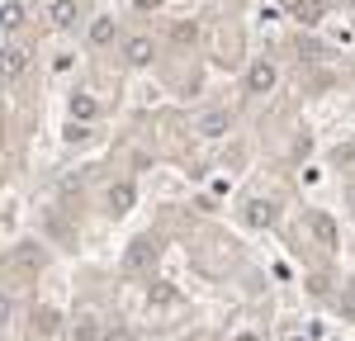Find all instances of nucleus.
I'll use <instances>...</instances> for the list:
<instances>
[{
  "label": "nucleus",
  "mask_w": 355,
  "mask_h": 341,
  "mask_svg": "<svg viewBox=\"0 0 355 341\" xmlns=\"http://www.w3.org/2000/svg\"><path fill=\"white\" fill-rule=\"evenodd\" d=\"M242 218H246L251 227H270V223H275V199H251Z\"/></svg>",
  "instance_id": "12"
},
{
  "label": "nucleus",
  "mask_w": 355,
  "mask_h": 341,
  "mask_svg": "<svg viewBox=\"0 0 355 341\" xmlns=\"http://www.w3.org/2000/svg\"><path fill=\"white\" fill-rule=\"evenodd\" d=\"M289 341H303V337H289Z\"/></svg>",
  "instance_id": "25"
},
{
  "label": "nucleus",
  "mask_w": 355,
  "mask_h": 341,
  "mask_svg": "<svg viewBox=\"0 0 355 341\" xmlns=\"http://www.w3.org/2000/svg\"><path fill=\"white\" fill-rule=\"evenodd\" d=\"M308 227H313V237H318L327 252H336V247H341V232H336V223H331L327 213H308Z\"/></svg>",
  "instance_id": "10"
},
{
  "label": "nucleus",
  "mask_w": 355,
  "mask_h": 341,
  "mask_svg": "<svg viewBox=\"0 0 355 341\" xmlns=\"http://www.w3.org/2000/svg\"><path fill=\"white\" fill-rule=\"evenodd\" d=\"M227 128H232V110H209L199 123H194V133H199V138H223Z\"/></svg>",
  "instance_id": "8"
},
{
  "label": "nucleus",
  "mask_w": 355,
  "mask_h": 341,
  "mask_svg": "<svg viewBox=\"0 0 355 341\" xmlns=\"http://www.w3.org/2000/svg\"><path fill=\"white\" fill-rule=\"evenodd\" d=\"M71 119H95V100H90V95H76V100H71Z\"/></svg>",
  "instance_id": "19"
},
{
  "label": "nucleus",
  "mask_w": 355,
  "mask_h": 341,
  "mask_svg": "<svg viewBox=\"0 0 355 341\" xmlns=\"http://www.w3.org/2000/svg\"><path fill=\"white\" fill-rule=\"evenodd\" d=\"M289 15L299 24H322L327 19V0H289Z\"/></svg>",
  "instance_id": "9"
},
{
  "label": "nucleus",
  "mask_w": 355,
  "mask_h": 341,
  "mask_svg": "<svg viewBox=\"0 0 355 341\" xmlns=\"http://www.w3.org/2000/svg\"><path fill=\"white\" fill-rule=\"evenodd\" d=\"M24 5H19V0H10V5H0V28H10V33H15V28L24 24Z\"/></svg>",
  "instance_id": "15"
},
{
  "label": "nucleus",
  "mask_w": 355,
  "mask_h": 341,
  "mask_svg": "<svg viewBox=\"0 0 355 341\" xmlns=\"http://www.w3.org/2000/svg\"><path fill=\"white\" fill-rule=\"evenodd\" d=\"M275 76H279V71H275L270 57H256V62L246 67V95H270V90H275Z\"/></svg>",
  "instance_id": "3"
},
{
  "label": "nucleus",
  "mask_w": 355,
  "mask_h": 341,
  "mask_svg": "<svg viewBox=\"0 0 355 341\" xmlns=\"http://www.w3.org/2000/svg\"><path fill=\"white\" fill-rule=\"evenodd\" d=\"M152 57H157V43H152L147 33H133V38L123 43V62H128V67H147Z\"/></svg>",
  "instance_id": "5"
},
{
  "label": "nucleus",
  "mask_w": 355,
  "mask_h": 341,
  "mask_svg": "<svg viewBox=\"0 0 355 341\" xmlns=\"http://www.w3.org/2000/svg\"><path fill=\"white\" fill-rule=\"evenodd\" d=\"M133 5H137V10H162L166 0H133Z\"/></svg>",
  "instance_id": "22"
},
{
  "label": "nucleus",
  "mask_w": 355,
  "mask_h": 341,
  "mask_svg": "<svg viewBox=\"0 0 355 341\" xmlns=\"http://www.w3.org/2000/svg\"><path fill=\"white\" fill-rule=\"evenodd\" d=\"M114 19L110 15H105V19H95V24H90V48H105V43H114Z\"/></svg>",
  "instance_id": "14"
},
{
  "label": "nucleus",
  "mask_w": 355,
  "mask_h": 341,
  "mask_svg": "<svg viewBox=\"0 0 355 341\" xmlns=\"http://www.w3.org/2000/svg\"><path fill=\"white\" fill-rule=\"evenodd\" d=\"M133 199H137V190L128 185V180H119V185H110V195H105V209L119 218V213H128V209H133Z\"/></svg>",
  "instance_id": "11"
},
{
  "label": "nucleus",
  "mask_w": 355,
  "mask_h": 341,
  "mask_svg": "<svg viewBox=\"0 0 355 341\" xmlns=\"http://www.w3.org/2000/svg\"><path fill=\"white\" fill-rule=\"evenodd\" d=\"M157 256H162V242L157 237H137V242H128V252H123V270L128 275H147L157 265Z\"/></svg>",
  "instance_id": "2"
},
{
  "label": "nucleus",
  "mask_w": 355,
  "mask_h": 341,
  "mask_svg": "<svg viewBox=\"0 0 355 341\" xmlns=\"http://www.w3.org/2000/svg\"><path fill=\"white\" fill-rule=\"evenodd\" d=\"M0 322H10V299L0 294Z\"/></svg>",
  "instance_id": "23"
},
{
  "label": "nucleus",
  "mask_w": 355,
  "mask_h": 341,
  "mask_svg": "<svg viewBox=\"0 0 355 341\" xmlns=\"http://www.w3.org/2000/svg\"><path fill=\"white\" fill-rule=\"evenodd\" d=\"M33 337L38 341H57L62 337V313L57 308H33Z\"/></svg>",
  "instance_id": "6"
},
{
  "label": "nucleus",
  "mask_w": 355,
  "mask_h": 341,
  "mask_svg": "<svg viewBox=\"0 0 355 341\" xmlns=\"http://www.w3.org/2000/svg\"><path fill=\"white\" fill-rule=\"evenodd\" d=\"M71 332H76V341H100V313L90 304H81L76 317H71Z\"/></svg>",
  "instance_id": "7"
},
{
  "label": "nucleus",
  "mask_w": 355,
  "mask_h": 341,
  "mask_svg": "<svg viewBox=\"0 0 355 341\" xmlns=\"http://www.w3.org/2000/svg\"><path fill=\"white\" fill-rule=\"evenodd\" d=\"M43 265H48V256H43L38 242H19V247H10V256H5V270H10V275H24V280L38 275Z\"/></svg>",
  "instance_id": "1"
},
{
  "label": "nucleus",
  "mask_w": 355,
  "mask_h": 341,
  "mask_svg": "<svg viewBox=\"0 0 355 341\" xmlns=\"http://www.w3.org/2000/svg\"><path fill=\"white\" fill-rule=\"evenodd\" d=\"M100 341H137V332H133V327H110Z\"/></svg>",
  "instance_id": "20"
},
{
  "label": "nucleus",
  "mask_w": 355,
  "mask_h": 341,
  "mask_svg": "<svg viewBox=\"0 0 355 341\" xmlns=\"http://www.w3.org/2000/svg\"><path fill=\"white\" fill-rule=\"evenodd\" d=\"M171 38H175L180 48H185V43H199V24H194V19H190V24H175V28H171Z\"/></svg>",
  "instance_id": "18"
},
{
  "label": "nucleus",
  "mask_w": 355,
  "mask_h": 341,
  "mask_svg": "<svg viewBox=\"0 0 355 341\" xmlns=\"http://www.w3.org/2000/svg\"><path fill=\"white\" fill-rule=\"evenodd\" d=\"M336 313H341L346 322H355V284H341V294H336Z\"/></svg>",
  "instance_id": "17"
},
{
  "label": "nucleus",
  "mask_w": 355,
  "mask_h": 341,
  "mask_svg": "<svg viewBox=\"0 0 355 341\" xmlns=\"http://www.w3.org/2000/svg\"><path fill=\"white\" fill-rule=\"evenodd\" d=\"M90 138V128H85V123H76V119H71V128H67V142H85Z\"/></svg>",
  "instance_id": "21"
},
{
  "label": "nucleus",
  "mask_w": 355,
  "mask_h": 341,
  "mask_svg": "<svg viewBox=\"0 0 355 341\" xmlns=\"http://www.w3.org/2000/svg\"><path fill=\"white\" fill-rule=\"evenodd\" d=\"M175 299H180V294H175L171 284H152V289H147V304H152V308H171Z\"/></svg>",
  "instance_id": "16"
},
{
  "label": "nucleus",
  "mask_w": 355,
  "mask_h": 341,
  "mask_svg": "<svg viewBox=\"0 0 355 341\" xmlns=\"http://www.w3.org/2000/svg\"><path fill=\"white\" fill-rule=\"evenodd\" d=\"M28 71V48L24 43H5L0 48V81H19Z\"/></svg>",
  "instance_id": "4"
},
{
  "label": "nucleus",
  "mask_w": 355,
  "mask_h": 341,
  "mask_svg": "<svg viewBox=\"0 0 355 341\" xmlns=\"http://www.w3.org/2000/svg\"><path fill=\"white\" fill-rule=\"evenodd\" d=\"M48 24L53 28H71L76 24V0H53V5H48Z\"/></svg>",
  "instance_id": "13"
},
{
  "label": "nucleus",
  "mask_w": 355,
  "mask_h": 341,
  "mask_svg": "<svg viewBox=\"0 0 355 341\" xmlns=\"http://www.w3.org/2000/svg\"><path fill=\"white\" fill-rule=\"evenodd\" d=\"M237 341H256V337H237Z\"/></svg>",
  "instance_id": "24"
}]
</instances>
